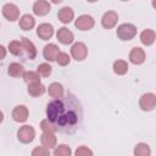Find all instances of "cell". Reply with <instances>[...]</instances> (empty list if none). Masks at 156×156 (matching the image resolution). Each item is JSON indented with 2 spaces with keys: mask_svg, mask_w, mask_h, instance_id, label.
<instances>
[{
  "mask_svg": "<svg viewBox=\"0 0 156 156\" xmlns=\"http://www.w3.org/2000/svg\"><path fill=\"white\" fill-rule=\"evenodd\" d=\"M46 117L61 133H73L82 119V106L74 95L56 98L46 106Z\"/></svg>",
  "mask_w": 156,
  "mask_h": 156,
  "instance_id": "1",
  "label": "cell"
},
{
  "mask_svg": "<svg viewBox=\"0 0 156 156\" xmlns=\"http://www.w3.org/2000/svg\"><path fill=\"white\" fill-rule=\"evenodd\" d=\"M135 35H136V27L132 23H122L121 26L117 27V37L123 41L132 40Z\"/></svg>",
  "mask_w": 156,
  "mask_h": 156,
  "instance_id": "2",
  "label": "cell"
},
{
  "mask_svg": "<svg viewBox=\"0 0 156 156\" xmlns=\"http://www.w3.org/2000/svg\"><path fill=\"white\" fill-rule=\"evenodd\" d=\"M17 138L23 144H29L35 138V130L32 126H22L17 132Z\"/></svg>",
  "mask_w": 156,
  "mask_h": 156,
  "instance_id": "3",
  "label": "cell"
},
{
  "mask_svg": "<svg viewBox=\"0 0 156 156\" xmlns=\"http://www.w3.org/2000/svg\"><path fill=\"white\" fill-rule=\"evenodd\" d=\"M139 106L143 111H152L156 106V95L154 93H145L139 100Z\"/></svg>",
  "mask_w": 156,
  "mask_h": 156,
  "instance_id": "4",
  "label": "cell"
},
{
  "mask_svg": "<svg viewBox=\"0 0 156 156\" xmlns=\"http://www.w3.org/2000/svg\"><path fill=\"white\" fill-rule=\"evenodd\" d=\"M71 55L76 61H83L88 55V49L84 43H74L71 48Z\"/></svg>",
  "mask_w": 156,
  "mask_h": 156,
  "instance_id": "5",
  "label": "cell"
},
{
  "mask_svg": "<svg viewBox=\"0 0 156 156\" xmlns=\"http://www.w3.org/2000/svg\"><path fill=\"white\" fill-rule=\"evenodd\" d=\"M2 16L7 21L13 22V21L18 20V17H20V9L15 4L7 2V4H5L2 6Z\"/></svg>",
  "mask_w": 156,
  "mask_h": 156,
  "instance_id": "6",
  "label": "cell"
},
{
  "mask_svg": "<svg viewBox=\"0 0 156 156\" xmlns=\"http://www.w3.org/2000/svg\"><path fill=\"white\" fill-rule=\"evenodd\" d=\"M94 24L95 21L90 15H80L74 22L76 28H78L79 30H89L94 27Z\"/></svg>",
  "mask_w": 156,
  "mask_h": 156,
  "instance_id": "7",
  "label": "cell"
},
{
  "mask_svg": "<svg viewBox=\"0 0 156 156\" xmlns=\"http://www.w3.org/2000/svg\"><path fill=\"white\" fill-rule=\"evenodd\" d=\"M56 38H57V40H58L61 44H63V45H68V44L73 43V40H74L73 33H72L68 28H66V27L58 28V30L56 32Z\"/></svg>",
  "mask_w": 156,
  "mask_h": 156,
  "instance_id": "8",
  "label": "cell"
},
{
  "mask_svg": "<svg viewBox=\"0 0 156 156\" xmlns=\"http://www.w3.org/2000/svg\"><path fill=\"white\" fill-rule=\"evenodd\" d=\"M118 21V15L115 11H107L104 13L102 18H101V24L104 28L106 29H111L117 24Z\"/></svg>",
  "mask_w": 156,
  "mask_h": 156,
  "instance_id": "9",
  "label": "cell"
},
{
  "mask_svg": "<svg viewBox=\"0 0 156 156\" xmlns=\"http://www.w3.org/2000/svg\"><path fill=\"white\" fill-rule=\"evenodd\" d=\"M37 35L43 40H49L54 35V27L50 23H41L37 28Z\"/></svg>",
  "mask_w": 156,
  "mask_h": 156,
  "instance_id": "10",
  "label": "cell"
},
{
  "mask_svg": "<svg viewBox=\"0 0 156 156\" xmlns=\"http://www.w3.org/2000/svg\"><path fill=\"white\" fill-rule=\"evenodd\" d=\"M28 108L24 105H18L12 110V118L18 123H23L28 118Z\"/></svg>",
  "mask_w": 156,
  "mask_h": 156,
  "instance_id": "11",
  "label": "cell"
},
{
  "mask_svg": "<svg viewBox=\"0 0 156 156\" xmlns=\"http://www.w3.org/2000/svg\"><path fill=\"white\" fill-rule=\"evenodd\" d=\"M145 57H146L145 51L141 48H138V46L133 48L129 52V61L134 65H141L145 61Z\"/></svg>",
  "mask_w": 156,
  "mask_h": 156,
  "instance_id": "12",
  "label": "cell"
},
{
  "mask_svg": "<svg viewBox=\"0 0 156 156\" xmlns=\"http://www.w3.org/2000/svg\"><path fill=\"white\" fill-rule=\"evenodd\" d=\"M50 10H51V6L46 0H38L33 5V12L37 16H45L50 12Z\"/></svg>",
  "mask_w": 156,
  "mask_h": 156,
  "instance_id": "13",
  "label": "cell"
},
{
  "mask_svg": "<svg viewBox=\"0 0 156 156\" xmlns=\"http://www.w3.org/2000/svg\"><path fill=\"white\" fill-rule=\"evenodd\" d=\"M58 52H60V49H58V46L56 44H48V45L44 46L43 56L48 61H55L56 56L58 55Z\"/></svg>",
  "mask_w": 156,
  "mask_h": 156,
  "instance_id": "14",
  "label": "cell"
},
{
  "mask_svg": "<svg viewBox=\"0 0 156 156\" xmlns=\"http://www.w3.org/2000/svg\"><path fill=\"white\" fill-rule=\"evenodd\" d=\"M57 17H58V20H60L62 23L67 24V23L72 22V20L74 18V12H73V10H72L71 7L65 6V7H62V9L58 10Z\"/></svg>",
  "mask_w": 156,
  "mask_h": 156,
  "instance_id": "15",
  "label": "cell"
},
{
  "mask_svg": "<svg viewBox=\"0 0 156 156\" xmlns=\"http://www.w3.org/2000/svg\"><path fill=\"white\" fill-rule=\"evenodd\" d=\"M21 43H22V45H23V50L27 52V56H28L30 60L35 58V56H37V49H35V45H34L28 38H26V37L22 38Z\"/></svg>",
  "mask_w": 156,
  "mask_h": 156,
  "instance_id": "16",
  "label": "cell"
},
{
  "mask_svg": "<svg viewBox=\"0 0 156 156\" xmlns=\"http://www.w3.org/2000/svg\"><path fill=\"white\" fill-rule=\"evenodd\" d=\"M20 27L23 29V30H30L34 26H35V20L32 15H23L21 18H20V22H18Z\"/></svg>",
  "mask_w": 156,
  "mask_h": 156,
  "instance_id": "17",
  "label": "cell"
},
{
  "mask_svg": "<svg viewBox=\"0 0 156 156\" xmlns=\"http://www.w3.org/2000/svg\"><path fill=\"white\" fill-rule=\"evenodd\" d=\"M155 39H156V33L152 29H145L140 33V41H141V44H144L146 46L152 45Z\"/></svg>",
  "mask_w": 156,
  "mask_h": 156,
  "instance_id": "18",
  "label": "cell"
},
{
  "mask_svg": "<svg viewBox=\"0 0 156 156\" xmlns=\"http://www.w3.org/2000/svg\"><path fill=\"white\" fill-rule=\"evenodd\" d=\"M46 88L44 84H41L40 82L38 83H33V84H28V94L33 98H38L40 95H43L45 93Z\"/></svg>",
  "mask_w": 156,
  "mask_h": 156,
  "instance_id": "19",
  "label": "cell"
},
{
  "mask_svg": "<svg viewBox=\"0 0 156 156\" xmlns=\"http://www.w3.org/2000/svg\"><path fill=\"white\" fill-rule=\"evenodd\" d=\"M56 141H57V139L55 136V133H43L41 136H40V143L44 146L49 147V149L55 147L56 146Z\"/></svg>",
  "mask_w": 156,
  "mask_h": 156,
  "instance_id": "20",
  "label": "cell"
},
{
  "mask_svg": "<svg viewBox=\"0 0 156 156\" xmlns=\"http://www.w3.org/2000/svg\"><path fill=\"white\" fill-rule=\"evenodd\" d=\"M48 93H49V95H50L51 98H54V99L61 98V96L63 95V87H62V84H60V83H57V82L51 83V84L49 85V88H48Z\"/></svg>",
  "mask_w": 156,
  "mask_h": 156,
  "instance_id": "21",
  "label": "cell"
},
{
  "mask_svg": "<svg viewBox=\"0 0 156 156\" xmlns=\"http://www.w3.org/2000/svg\"><path fill=\"white\" fill-rule=\"evenodd\" d=\"M7 73H9L11 77L17 78V77L23 76V73H24V68H23V66H22V65L17 63V62H12V63H10V65H9Z\"/></svg>",
  "mask_w": 156,
  "mask_h": 156,
  "instance_id": "22",
  "label": "cell"
},
{
  "mask_svg": "<svg viewBox=\"0 0 156 156\" xmlns=\"http://www.w3.org/2000/svg\"><path fill=\"white\" fill-rule=\"evenodd\" d=\"M133 154H134L135 156H150V155H151V149H150V146H149L147 144H145V143H139V144L135 145Z\"/></svg>",
  "mask_w": 156,
  "mask_h": 156,
  "instance_id": "23",
  "label": "cell"
},
{
  "mask_svg": "<svg viewBox=\"0 0 156 156\" xmlns=\"http://www.w3.org/2000/svg\"><path fill=\"white\" fill-rule=\"evenodd\" d=\"M113 72L118 76H123L128 72V63L124 60H117L113 62Z\"/></svg>",
  "mask_w": 156,
  "mask_h": 156,
  "instance_id": "24",
  "label": "cell"
},
{
  "mask_svg": "<svg viewBox=\"0 0 156 156\" xmlns=\"http://www.w3.org/2000/svg\"><path fill=\"white\" fill-rule=\"evenodd\" d=\"M22 77L27 84H33V83L40 82V74L38 72H34V71H27L23 73Z\"/></svg>",
  "mask_w": 156,
  "mask_h": 156,
  "instance_id": "25",
  "label": "cell"
},
{
  "mask_svg": "<svg viewBox=\"0 0 156 156\" xmlns=\"http://www.w3.org/2000/svg\"><path fill=\"white\" fill-rule=\"evenodd\" d=\"M9 51H10L12 55H15V56L22 55V52H23V45H22V43L18 41V40H12V41H10V43H9Z\"/></svg>",
  "mask_w": 156,
  "mask_h": 156,
  "instance_id": "26",
  "label": "cell"
},
{
  "mask_svg": "<svg viewBox=\"0 0 156 156\" xmlns=\"http://www.w3.org/2000/svg\"><path fill=\"white\" fill-rule=\"evenodd\" d=\"M54 155H55V156H71V155H72V150H71V147H69L68 145L61 144V145H58L57 147H55Z\"/></svg>",
  "mask_w": 156,
  "mask_h": 156,
  "instance_id": "27",
  "label": "cell"
},
{
  "mask_svg": "<svg viewBox=\"0 0 156 156\" xmlns=\"http://www.w3.org/2000/svg\"><path fill=\"white\" fill-rule=\"evenodd\" d=\"M40 128H41L43 133H56V132H57L56 127H55L48 118H46V119H43V121L40 122Z\"/></svg>",
  "mask_w": 156,
  "mask_h": 156,
  "instance_id": "28",
  "label": "cell"
},
{
  "mask_svg": "<svg viewBox=\"0 0 156 156\" xmlns=\"http://www.w3.org/2000/svg\"><path fill=\"white\" fill-rule=\"evenodd\" d=\"M51 71H52V67L49 63H40L38 66V69H37V72L41 77H49L50 73H51Z\"/></svg>",
  "mask_w": 156,
  "mask_h": 156,
  "instance_id": "29",
  "label": "cell"
},
{
  "mask_svg": "<svg viewBox=\"0 0 156 156\" xmlns=\"http://www.w3.org/2000/svg\"><path fill=\"white\" fill-rule=\"evenodd\" d=\"M69 56H68V54H66V52H58V55L56 56V62L60 65V66H67L68 63H69Z\"/></svg>",
  "mask_w": 156,
  "mask_h": 156,
  "instance_id": "30",
  "label": "cell"
},
{
  "mask_svg": "<svg viewBox=\"0 0 156 156\" xmlns=\"http://www.w3.org/2000/svg\"><path fill=\"white\" fill-rule=\"evenodd\" d=\"M32 155L33 156H46V155H50V150L49 147L46 146H37L33 151H32Z\"/></svg>",
  "mask_w": 156,
  "mask_h": 156,
  "instance_id": "31",
  "label": "cell"
},
{
  "mask_svg": "<svg viewBox=\"0 0 156 156\" xmlns=\"http://www.w3.org/2000/svg\"><path fill=\"white\" fill-rule=\"evenodd\" d=\"M77 156H93V151L88 147V146H79L77 150H76V152H74Z\"/></svg>",
  "mask_w": 156,
  "mask_h": 156,
  "instance_id": "32",
  "label": "cell"
},
{
  "mask_svg": "<svg viewBox=\"0 0 156 156\" xmlns=\"http://www.w3.org/2000/svg\"><path fill=\"white\" fill-rule=\"evenodd\" d=\"M6 49H5V46H2V45H0V61L1 60H4L5 57H6Z\"/></svg>",
  "mask_w": 156,
  "mask_h": 156,
  "instance_id": "33",
  "label": "cell"
},
{
  "mask_svg": "<svg viewBox=\"0 0 156 156\" xmlns=\"http://www.w3.org/2000/svg\"><path fill=\"white\" fill-rule=\"evenodd\" d=\"M50 1H51V2H54V4H60L62 0H50Z\"/></svg>",
  "mask_w": 156,
  "mask_h": 156,
  "instance_id": "34",
  "label": "cell"
},
{
  "mask_svg": "<svg viewBox=\"0 0 156 156\" xmlns=\"http://www.w3.org/2000/svg\"><path fill=\"white\" fill-rule=\"evenodd\" d=\"M2 119H4V113H2L1 111H0V123L2 122Z\"/></svg>",
  "mask_w": 156,
  "mask_h": 156,
  "instance_id": "35",
  "label": "cell"
},
{
  "mask_svg": "<svg viewBox=\"0 0 156 156\" xmlns=\"http://www.w3.org/2000/svg\"><path fill=\"white\" fill-rule=\"evenodd\" d=\"M87 1H89V2H95V1H98V0H87Z\"/></svg>",
  "mask_w": 156,
  "mask_h": 156,
  "instance_id": "36",
  "label": "cell"
},
{
  "mask_svg": "<svg viewBox=\"0 0 156 156\" xmlns=\"http://www.w3.org/2000/svg\"><path fill=\"white\" fill-rule=\"evenodd\" d=\"M121 1H128V0H121Z\"/></svg>",
  "mask_w": 156,
  "mask_h": 156,
  "instance_id": "37",
  "label": "cell"
}]
</instances>
